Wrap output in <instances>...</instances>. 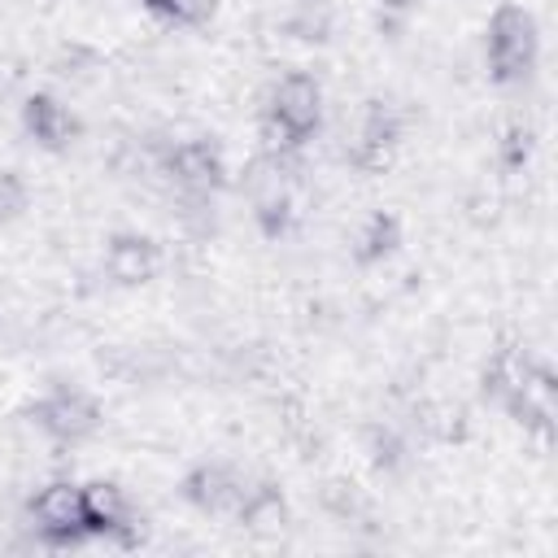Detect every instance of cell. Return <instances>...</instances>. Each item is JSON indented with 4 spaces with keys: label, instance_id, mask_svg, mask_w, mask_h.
Listing matches in <instances>:
<instances>
[{
    "label": "cell",
    "instance_id": "obj_1",
    "mask_svg": "<svg viewBox=\"0 0 558 558\" xmlns=\"http://www.w3.org/2000/svg\"><path fill=\"white\" fill-rule=\"evenodd\" d=\"M536 52H541V35L536 22L523 4H497L488 17V39H484V61H488V78L493 83H523L536 70Z\"/></svg>",
    "mask_w": 558,
    "mask_h": 558
},
{
    "label": "cell",
    "instance_id": "obj_2",
    "mask_svg": "<svg viewBox=\"0 0 558 558\" xmlns=\"http://www.w3.org/2000/svg\"><path fill=\"white\" fill-rule=\"evenodd\" d=\"M26 514H31L35 536L44 545H52V549H70V545L87 541V527H83V484H74V480H48L31 497Z\"/></svg>",
    "mask_w": 558,
    "mask_h": 558
},
{
    "label": "cell",
    "instance_id": "obj_3",
    "mask_svg": "<svg viewBox=\"0 0 558 558\" xmlns=\"http://www.w3.org/2000/svg\"><path fill=\"white\" fill-rule=\"evenodd\" d=\"M248 205H253V218H257L266 240H279L292 227V183H288L283 157L262 153L253 161V170H248Z\"/></svg>",
    "mask_w": 558,
    "mask_h": 558
},
{
    "label": "cell",
    "instance_id": "obj_4",
    "mask_svg": "<svg viewBox=\"0 0 558 558\" xmlns=\"http://www.w3.org/2000/svg\"><path fill=\"white\" fill-rule=\"evenodd\" d=\"M83 527H87V541L105 536V541H118V545H140L135 506H131L126 488L113 484V480L83 484Z\"/></svg>",
    "mask_w": 558,
    "mask_h": 558
},
{
    "label": "cell",
    "instance_id": "obj_5",
    "mask_svg": "<svg viewBox=\"0 0 558 558\" xmlns=\"http://www.w3.org/2000/svg\"><path fill=\"white\" fill-rule=\"evenodd\" d=\"M31 418L57 445H78L100 427V405L83 388H52L44 401H35Z\"/></svg>",
    "mask_w": 558,
    "mask_h": 558
},
{
    "label": "cell",
    "instance_id": "obj_6",
    "mask_svg": "<svg viewBox=\"0 0 558 558\" xmlns=\"http://www.w3.org/2000/svg\"><path fill=\"white\" fill-rule=\"evenodd\" d=\"M266 109H270V113H275V118L305 144V140L323 126V87H318L314 74L292 70V74H283V78L270 87Z\"/></svg>",
    "mask_w": 558,
    "mask_h": 558
},
{
    "label": "cell",
    "instance_id": "obj_7",
    "mask_svg": "<svg viewBox=\"0 0 558 558\" xmlns=\"http://www.w3.org/2000/svg\"><path fill=\"white\" fill-rule=\"evenodd\" d=\"M397 140H401L397 113L388 105H379V100H366L362 122H357V135H353V148H349V161L357 170H366V174H379V170H388Z\"/></svg>",
    "mask_w": 558,
    "mask_h": 558
},
{
    "label": "cell",
    "instance_id": "obj_8",
    "mask_svg": "<svg viewBox=\"0 0 558 558\" xmlns=\"http://www.w3.org/2000/svg\"><path fill=\"white\" fill-rule=\"evenodd\" d=\"M179 497H183L187 506L205 510V514H222V510L235 514V506H240V497H244V484H240V475H235L227 462H196V466L179 480Z\"/></svg>",
    "mask_w": 558,
    "mask_h": 558
},
{
    "label": "cell",
    "instance_id": "obj_9",
    "mask_svg": "<svg viewBox=\"0 0 558 558\" xmlns=\"http://www.w3.org/2000/svg\"><path fill=\"white\" fill-rule=\"evenodd\" d=\"M166 170L174 174L179 187H187V192H196V196H214V192H222V183H227L222 153H218L209 140H183V144H174L170 157H166Z\"/></svg>",
    "mask_w": 558,
    "mask_h": 558
},
{
    "label": "cell",
    "instance_id": "obj_10",
    "mask_svg": "<svg viewBox=\"0 0 558 558\" xmlns=\"http://www.w3.org/2000/svg\"><path fill=\"white\" fill-rule=\"evenodd\" d=\"M22 126L48 153H61V148H70L78 140V118L48 92H35V96L22 100Z\"/></svg>",
    "mask_w": 558,
    "mask_h": 558
},
{
    "label": "cell",
    "instance_id": "obj_11",
    "mask_svg": "<svg viewBox=\"0 0 558 558\" xmlns=\"http://www.w3.org/2000/svg\"><path fill=\"white\" fill-rule=\"evenodd\" d=\"M105 270L122 283V288H140L148 283L157 270H161V248L148 240V235H135V231H118L105 248Z\"/></svg>",
    "mask_w": 558,
    "mask_h": 558
},
{
    "label": "cell",
    "instance_id": "obj_12",
    "mask_svg": "<svg viewBox=\"0 0 558 558\" xmlns=\"http://www.w3.org/2000/svg\"><path fill=\"white\" fill-rule=\"evenodd\" d=\"M554 371L549 366H532V375H527V384L501 405L519 427H527V432H536V436H549V427H554Z\"/></svg>",
    "mask_w": 558,
    "mask_h": 558
},
{
    "label": "cell",
    "instance_id": "obj_13",
    "mask_svg": "<svg viewBox=\"0 0 558 558\" xmlns=\"http://www.w3.org/2000/svg\"><path fill=\"white\" fill-rule=\"evenodd\" d=\"M532 353L519 344V340H501L493 353H488V366H484V397L488 401H497V405H506L523 384H527V375H532Z\"/></svg>",
    "mask_w": 558,
    "mask_h": 558
},
{
    "label": "cell",
    "instance_id": "obj_14",
    "mask_svg": "<svg viewBox=\"0 0 558 558\" xmlns=\"http://www.w3.org/2000/svg\"><path fill=\"white\" fill-rule=\"evenodd\" d=\"M397 244H401V218L388 214V209H375V214H366V222L353 235V262L357 266H379L384 257L397 253Z\"/></svg>",
    "mask_w": 558,
    "mask_h": 558
},
{
    "label": "cell",
    "instance_id": "obj_15",
    "mask_svg": "<svg viewBox=\"0 0 558 558\" xmlns=\"http://www.w3.org/2000/svg\"><path fill=\"white\" fill-rule=\"evenodd\" d=\"M235 519H240L244 527H253V532L283 527V523H288V501H283L279 484L262 480V484L244 488V497H240V506H235Z\"/></svg>",
    "mask_w": 558,
    "mask_h": 558
},
{
    "label": "cell",
    "instance_id": "obj_16",
    "mask_svg": "<svg viewBox=\"0 0 558 558\" xmlns=\"http://www.w3.org/2000/svg\"><path fill=\"white\" fill-rule=\"evenodd\" d=\"M532 148H536V131H532L523 118L506 122V131H501V140H497V161H501V170H523L527 157H532Z\"/></svg>",
    "mask_w": 558,
    "mask_h": 558
},
{
    "label": "cell",
    "instance_id": "obj_17",
    "mask_svg": "<svg viewBox=\"0 0 558 558\" xmlns=\"http://www.w3.org/2000/svg\"><path fill=\"white\" fill-rule=\"evenodd\" d=\"M257 140H262V153H270V157H288V153L301 148V140L270 109H262V118H257Z\"/></svg>",
    "mask_w": 558,
    "mask_h": 558
},
{
    "label": "cell",
    "instance_id": "obj_18",
    "mask_svg": "<svg viewBox=\"0 0 558 558\" xmlns=\"http://www.w3.org/2000/svg\"><path fill=\"white\" fill-rule=\"evenodd\" d=\"M214 13H218V0H166L161 4V17L179 26H205Z\"/></svg>",
    "mask_w": 558,
    "mask_h": 558
},
{
    "label": "cell",
    "instance_id": "obj_19",
    "mask_svg": "<svg viewBox=\"0 0 558 558\" xmlns=\"http://www.w3.org/2000/svg\"><path fill=\"white\" fill-rule=\"evenodd\" d=\"M26 209V183L17 170H0V222H13Z\"/></svg>",
    "mask_w": 558,
    "mask_h": 558
},
{
    "label": "cell",
    "instance_id": "obj_20",
    "mask_svg": "<svg viewBox=\"0 0 558 558\" xmlns=\"http://www.w3.org/2000/svg\"><path fill=\"white\" fill-rule=\"evenodd\" d=\"M371 453H375V462H379V466H397L405 449H401V440H397L388 427H384V432L375 427V432H371Z\"/></svg>",
    "mask_w": 558,
    "mask_h": 558
},
{
    "label": "cell",
    "instance_id": "obj_21",
    "mask_svg": "<svg viewBox=\"0 0 558 558\" xmlns=\"http://www.w3.org/2000/svg\"><path fill=\"white\" fill-rule=\"evenodd\" d=\"M140 4H144L148 13H161V4H166V0H140Z\"/></svg>",
    "mask_w": 558,
    "mask_h": 558
},
{
    "label": "cell",
    "instance_id": "obj_22",
    "mask_svg": "<svg viewBox=\"0 0 558 558\" xmlns=\"http://www.w3.org/2000/svg\"><path fill=\"white\" fill-rule=\"evenodd\" d=\"M384 4H388V9H410L414 0H384Z\"/></svg>",
    "mask_w": 558,
    "mask_h": 558
}]
</instances>
